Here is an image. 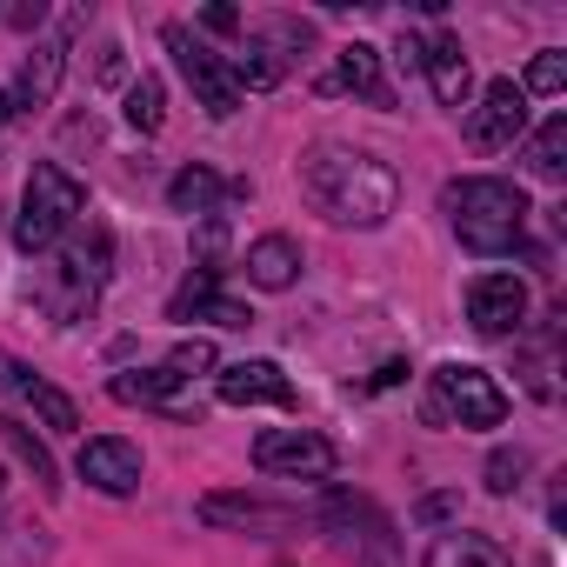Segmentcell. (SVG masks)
Wrapping results in <instances>:
<instances>
[{
    "label": "cell",
    "mask_w": 567,
    "mask_h": 567,
    "mask_svg": "<svg viewBox=\"0 0 567 567\" xmlns=\"http://www.w3.org/2000/svg\"><path fill=\"white\" fill-rule=\"evenodd\" d=\"M394 61H401L408 74H421V41H414V34H401V48H394Z\"/></svg>",
    "instance_id": "cell-33"
},
{
    "label": "cell",
    "mask_w": 567,
    "mask_h": 567,
    "mask_svg": "<svg viewBox=\"0 0 567 567\" xmlns=\"http://www.w3.org/2000/svg\"><path fill=\"white\" fill-rule=\"evenodd\" d=\"M520 474H527V454H520V447H494V454H487V494H514Z\"/></svg>",
    "instance_id": "cell-28"
},
{
    "label": "cell",
    "mask_w": 567,
    "mask_h": 567,
    "mask_svg": "<svg viewBox=\"0 0 567 567\" xmlns=\"http://www.w3.org/2000/svg\"><path fill=\"white\" fill-rule=\"evenodd\" d=\"M520 134H527V94H520V81H487L481 107L467 114V141L481 154H494V147H514Z\"/></svg>",
    "instance_id": "cell-9"
},
{
    "label": "cell",
    "mask_w": 567,
    "mask_h": 567,
    "mask_svg": "<svg viewBox=\"0 0 567 567\" xmlns=\"http://www.w3.org/2000/svg\"><path fill=\"white\" fill-rule=\"evenodd\" d=\"M87 214V187L61 167V161H34L28 194H21V220H14V247L21 254H54L61 234Z\"/></svg>",
    "instance_id": "cell-4"
},
{
    "label": "cell",
    "mask_w": 567,
    "mask_h": 567,
    "mask_svg": "<svg viewBox=\"0 0 567 567\" xmlns=\"http://www.w3.org/2000/svg\"><path fill=\"white\" fill-rule=\"evenodd\" d=\"M441 207H447V220H454V234H461L467 254L494 260V254H520L527 247V220H534L527 187H514L501 174H461V181H447Z\"/></svg>",
    "instance_id": "cell-2"
},
{
    "label": "cell",
    "mask_w": 567,
    "mask_h": 567,
    "mask_svg": "<svg viewBox=\"0 0 567 567\" xmlns=\"http://www.w3.org/2000/svg\"><path fill=\"white\" fill-rule=\"evenodd\" d=\"M227 200H247V181H227V174H214V167H200V161L167 181V207L187 214V220H207V214H220Z\"/></svg>",
    "instance_id": "cell-14"
},
{
    "label": "cell",
    "mask_w": 567,
    "mask_h": 567,
    "mask_svg": "<svg viewBox=\"0 0 567 567\" xmlns=\"http://www.w3.org/2000/svg\"><path fill=\"white\" fill-rule=\"evenodd\" d=\"M301 187L334 227H388V214L401 207V174L381 154L334 147V141L301 154Z\"/></svg>",
    "instance_id": "cell-1"
},
{
    "label": "cell",
    "mask_w": 567,
    "mask_h": 567,
    "mask_svg": "<svg viewBox=\"0 0 567 567\" xmlns=\"http://www.w3.org/2000/svg\"><path fill=\"white\" fill-rule=\"evenodd\" d=\"M427 427H501L507 421V394L487 368L474 361H441L427 374V401H421Z\"/></svg>",
    "instance_id": "cell-5"
},
{
    "label": "cell",
    "mask_w": 567,
    "mask_h": 567,
    "mask_svg": "<svg viewBox=\"0 0 567 567\" xmlns=\"http://www.w3.org/2000/svg\"><path fill=\"white\" fill-rule=\"evenodd\" d=\"M14 121V94H0V127H8Z\"/></svg>",
    "instance_id": "cell-34"
},
{
    "label": "cell",
    "mask_w": 567,
    "mask_h": 567,
    "mask_svg": "<svg viewBox=\"0 0 567 567\" xmlns=\"http://www.w3.org/2000/svg\"><path fill=\"white\" fill-rule=\"evenodd\" d=\"M161 41H167V54H174V68H181V81L194 87V101L214 114V121H227L234 107H240V87H234V74H227V61L207 48V41H194L181 21H167L161 28Z\"/></svg>",
    "instance_id": "cell-7"
},
{
    "label": "cell",
    "mask_w": 567,
    "mask_h": 567,
    "mask_svg": "<svg viewBox=\"0 0 567 567\" xmlns=\"http://www.w3.org/2000/svg\"><path fill=\"white\" fill-rule=\"evenodd\" d=\"M421 567H514V560L501 554V540L454 527V534H441V540L427 547V560H421Z\"/></svg>",
    "instance_id": "cell-20"
},
{
    "label": "cell",
    "mask_w": 567,
    "mask_h": 567,
    "mask_svg": "<svg viewBox=\"0 0 567 567\" xmlns=\"http://www.w3.org/2000/svg\"><path fill=\"white\" fill-rule=\"evenodd\" d=\"M74 474H81L87 487H101V494L127 501V494L141 487V447H134L127 434H94V441L74 454Z\"/></svg>",
    "instance_id": "cell-10"
},
{
    "label": "cell",
    "mask_w": 567,
    "mask_h": 567,
    "mask_svg": "<svg viewBox=\"0 0 567 567\" xmlns=\"http://www.w3.org/2000/svg\"><path fill=\"white\" fill-rule=\"evenodd\" d=\"M560 87H567V54L560 48H540L534 68H527V81H520V94H560Z\"/></svg>",
    "instance_id": "cell-26"
},
{
    "label": "cell",
    "mask_w": 567,
    "mask_h": 567,
    "mask_svg": "<svg viewBox=\"0 0 567 567\" xmlns=\"http://www.w3.org/2000/svg\"><path fill=\"white\" fill-rule=\"evenodd\" d=\"M121 114H127L134 134H161V127H167V87H161L154 74H141V81L127 87V107H121Z\"/></svg>",
    "instance_id": "cell-25"
},
{
    "label": "cell",
    "mask_w": 567,
    "mask_h": 567,
    "mask_svg": "<svg viewBox=\"0 0 567 567\" xmlns=\"http://www.w3.org/2000/svg\"><path fill=\"white\" fill-rule=\"evenodd\" d=\"M467 321H474V334H487V341L514 334V328L527 321V280H520V274H474V280H467Z\"/></svg>",
    "instance_id": "cell-8"
},
{
    "label": "cell",
    "mask_w": 567,
    "mask_h": 567,
    "mask_svg": "<svg viewBox=\"0 0 567 567\" xmlns=\"http://www.w3.org/2000/svg\"><path fill=\"white\" fill-rule=\"evenodd\" d=\"M101 288H107V234H101V227H94L87 240L54 247V254L41 260V274H34V301H41L48 321H61V328L87 321L94 301H101Z\"/></svg>",
    "instance_id": "cell-3"
},
{
    "label": "cell",
    "mask_w": 567,
    "mask_h": 567,
    "mask_svg": "<svg viewBox=\"0 0 567 567\" xmlns=\"http://www.w3.org/2000/svg\"><path fill=\"white\" fill-rule=\"evenodd\" d=\"M527 174L534 181H560L567 174V114L540 121V134L527 141Z\"/></svg>",
    "instance_id": "cell-23"
},
{
    "label": "cell",
    "mask_w": 567,
    "mask_h": 567,
    "mask_svg": "<svg viewBox=\"0 0 567 567\" xmlns=\"http://www.w3.org/2000/svg\"><path fill=\"white\" fill-rule=\"evenodd\" d=\"M0 434H8V447L28 461V474L41 481V494H61V467H54L48 441H34V427H21V421H0Z\"/></svg>",
    "instance_id": "cell-24"
},
{
    "label": "cell",
    "mask_w": 567,
    "mask_h": 567,
    "mask_svg": "<svg viewBox=\"0 0 567 567\" xmlns=\"http://www.w3.org/2000/svg\"><path fill=\"white\" fill-rule=\"evenodd\" d=\"M167 321H214V328H254V308L220 295V274H187L181 288L167 295Z\"/></svg>",
    "instance_id": "cell-11"
},
{
    "label": "cell",
    "mask_w": 567,
    "mask_h": 567,
    "mask_svg": "<svg viewBox=\"0 0 567 567\" xmlns=\"http://www.w3.org/2000/svg\"><path fill=\"white\" fill-rule=\"evenodd\" d=\"M167 368H174V381H194V374H214V341H181L174 354H167Z\"/></svg>",
    "instance_id": "cell-29"
},
{
    "label": "cell",
    "mask_w": 567,
    "mask_h": 567,
    "mask_svg": "<svg viewBox=\"0 0 567 567\" xmlns=\"http://www.w3.org/2000/svg\"><path fill=\"white\" fill-rule=\"evenodd\" d=\"M194 514H200L207 527H280V520H288V507H274V501H260V494H207Z\"/></svg>",
    "instance_id": "cell-19"
},
{
    "label": "cell",
    "mask_w": 567,
    "mask_h": 567,
    "mask_svg": "<svg viewBox=\"0 0 567 567\" xmlns=\"http://www.w3.org/2000/svg\"><path fill=\"white\" fill-rule=\"evenodd\" d=\"M14 388H21V401H28V408L48 421V427H81V408H74V401L54 388V381H41L34 368H14Z\"/></svg>",
    "instance_id": "cell-22"
},
{
    "label": "cell",
    "mask_w": 567,
    "mask_h": 567,
    "mask_svg": "<svg viewBox=\"0 0 567 567\" xmlns=\"http://www.w3.org/2000/svg\"><path fill=\"white\" fill-rule=\"evenodd\" d=\"M401 381H408V361H381V368H374V381H368V388H401Z\"/></svg>",
    "instance_id": "cell-32"
},
{
    "label": "cell",
    "mask_w": 567,
    "mask_h": 567,
    "mask_svg": "<svg viewBox=\"0 0 567 567\" xmlns=\"http://www.w3.org/2000/svg\"><path fill=\"white\" fill-rule=\"evenodd\" d=\"M194 254H200V260H194L200 274H220V254H227V214H207V220L194 227Z\"/></svg>",
    "instance_id": "cell-27"
},
{
    "label": "cell",
    "mask_w": 567,
    "mask_h": 567,
    "mask_svg": "<svg viewBox=\"0 0 567 567\" xmlns=\"http://www.w3.org/2000/svg\"><path fill=\"white\" fill-rule=\"evenodd\" d=\"M0 487H8V467H0Z\"/></svg>",
    "instance_id": "cell-35"
},
{
    "label": "cell",
    "mask_w": 567,
    "mask_h": 567,
    "mask_svg": "<svg viewBox=\"0 0 567 567\" xmlns=\"http://www.w3.org/2000/svg\"><path fill=\"white\" fill-rule=\"evenodd\" d=\"M214 394L227 408H295V381L280 374V361H234V368H220Z\"/></svg>",
    "instance_id": "cell-12"
},
{
    "label": "cell",
    "mask_w": 567,
    "mask_h": 567,
    "mask_svg": "<svg viewBox=\"0 0 567 567\" xmlns=\"http://www.w3.org/2000/svg\"><path fill=\"white\" fill-rule=\"evenodd\" d=\"M254 467L260 474H280V481H328L341 467V447L315 427H267L254 441Z\"/></svg>",
    "instance_id": "cell-6"
},
{
    "label": "cell",
    "mask_w": 567,
    "mask_h": 567,
    "mask_svg": "<svg viewBox=\"0 0 567 567\" xmlns=\"http://www.w3.org/2000/svg\"><path fill=\"white\" fill-rule=\"evenodd\" d=\"M61 68H68V34H48V41H34V54L21 61L14 107H48V101L61 94Z\"/></svg>",
    "instance_id": "cell-16"
},
{
    "label": "cell",
    "mask_w": 567,
    "mask_h": 567,
    "mask_svg": "<svg viewBox=\"0 0 567 567\" xmlns=\"http://www.w3.org/2000/svg\"><path fill=\"white\" fill-rule=\"evenodd\" d=\"M280 567H288V560H280Z\"/></svg>",
    "instance_id": "cell-36"
},
{
    "label": "cell",
    "mask_w": 567,
    "mask_h": 567,
    "mask_svg": "<svg viewBox=\"0 0 567 567\" xmlns=\"http://www.w3.org/2000/svg\"><path fill=\"white\" fill-rule=\"evenodd\" d=\"M321 87H328V94L348 87V94H361L368 107H394V94H388V81H381V48H368V41H348L334 81H321Z\"/></svg>",
    "instance_id": "cell-18"
},
{
    "label": "cell",
    "mask_w": 567,
    "mask_h": 567,
    "mask_svg": "<svg viewBox=\"0 0 567 567\" xmlns=\"http://www.w3.org/2000/svg\"><path fill=\"white\" fill-rule=\"evenodd\" d=\"M421 74H427V87H434V101L441 107H467V94H474V68H467V48H461V34H434V41H421Z\"/></svg>",
    "instance_id": "cell-13"
},
{
    "label": "cell",
    "mask_w": 567,
    "mask_h": 567,
    "mask_svg": "<svg viewBox=\"0 0 567 567\" xmlns=\"http://www.w3.org/2000/svg\"><path fill=\"white\" fill-rule=\"evenodd\" d=\"M200 28H214V34H234V28H240V14H234V8H207V14H200Z\"/></svg>",
    "instance_id": "cell-31"
},
{
    "label": "cell",
    "mask_w": 567,
    "mask_h": 567,
    "mask_svg": "<svg viewBox=\"0 0 567 567\" xmlns=\"http://www.w3.org/2000/svg\"><path fill=\"white\" fill-rule=\"evenodd\" d=\"M454 507H461V501H454V494H427V501H421V507H414V514H421V520H447V514H454Z\"/></svg>",
    "instance_id": "cell-30"
},
{
    "label": "cell",
    "mask_w": 567,
    "mask_h": 567,
    "mask_svg": "<svg viewBox=\"0 0 567 567\" xmlns=\"http://www.w3.org/2000/svg\"><path fill=\"white\" fill-rule=\"evenodd\" d=\"M220 61H227V74H234V87H240V94H267V87L288 81V54H280L267 34H247V41H240V54H220Z\"/></svg>",
    "instance_id": "cell-17"
},
{
    "label": "cell",
    "mask_w": 567,
    "mask_h": 567,
    "mask_svg": "<svg viewBox=\"0 0 567 567\" xmlns=\"http://www.w3.org/2000/svg\"><path fill=\"white\" fill-rule=\"evenodd\" d=\"M174 368L161 361V368H127V374H114L107 381V394L121 401V408H174Z\"/></svg>",
    "instance_id": "cell-21"
},
{
    "label": "cell",
    "mask_w": 567,
    "mask_h": 567,
    "mask_svg": "<svg viewBox=\"0 0 567 567\" xmlns=\"http://www.w3.org/2000/svg\"><path fill=\"white\" fill-rule=\"evenodd\" d=\"M247 280H254L260 295H288L295 280H301V247L288 234H260L247 247Z\"/></svg>",
    "instance_id": "cell-15"
}]
</instances>
